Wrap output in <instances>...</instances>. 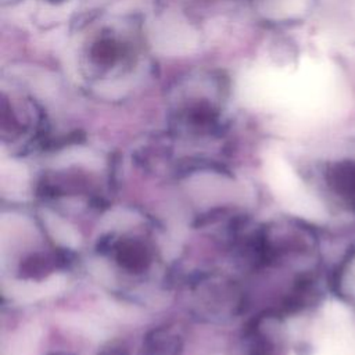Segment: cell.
<instances>
[{"mask_svg":"<svg viewBox=\"0 0 355 355\" xmlns=\"http://www.w3.org/2000/svg\"><path fill=\"white\" fill-rule=\"evenodd\" d=\"M327 182L338 204L345 211L355 212V157H344L333 162Z\"/></svg>","mask_w":355,"mask_h":355,"instance_id":"obj_1","label":"cell"},{"mask_svg":"<svg viewBox=\"0 0 355 355\" xmlns=\"http://www.w3.org/2000/svg\"><path fill=\"white\" fill-rule=\"evenodd\" d=\"M266 179L272 191L283 204L300 208L302 194L300 183L282 159L272 158L266 161Z\"/></svg>","mask_w":355,"mask_h":355,"instance_id":"obj_2","label":"cell"},{"mask_svg":"<svg viewBox=\"0 0 355 355\" xmlns=\"http://www.w3.org/2000/svg\"><path fill=\"white\" fill-rule=\"evenodd\" d=\"M65 279L62 276H51L50 279L36 282H15L10 286L8 294L18 302H32L53 294L60 293L64 288Z\"/></svg>","mask_w":355,"mask_h":355,"instance_id":"obj_3","label":"cell"},{"mask_svg":"<svg viewBox=\"0 0 355 355\" xmlns=\"http://www.w3.org/2000/svg\"><path fill=\"white\" fill-rule=\"evenodd\" d=\"M42 218L54 240H57L60 244L65 247H71V248L78 247L79 236L73 230V227H71L65 220H62L61 218H58L55 214L50 211H43Z\"/></svg>","mask_w":355,"mask_h":355,"instance_id":"obj_4","label":"cell"},{"mask_svg":"<svg viewBox=\"0 0 355 355\" xmlns=\"http://www.w3.org/2000/svg\"><path fill=\"white\" fill-rule=\"evenodd\" d=\"M340 288L345 301L355 308V252L344 262L340 276Z\"/></svg>","mask_w":355,"mask_h":355,"instance_id":"obj_5","label":"cell"}]
</instances>
